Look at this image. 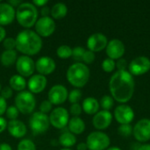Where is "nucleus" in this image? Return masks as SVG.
Wrapping results in <instances>:
<instances>
[{
	"mask_svg": "<svg viewBox=\"0 0 150 150\" xmlns=\"http://www.w3.org/2000/svg\"><path fill=\"white\" fill-rule=\"evenodd\" d=\"M105 48L108 58H111L112 60L120 59L125 53V45L119 39L111 40Z\"/></svg>",
	"mask_w": 150,
	"mask_h": 150,
	"instance_id": "dca6fc26",
	"label": "nucleus"
},
{
	"mask_svg": "<svg viewBox=\"0 0 150 150\" xmlns=\"http://www.w3.org/2000/svg\"><path fill=\"white\" fill-rule=\"evenodd\" d=\"M55 31V22L50 17H41L35 23V33L40 37H49Z\"/></svg>",
	"mask_w": 150,
	"mask_h": 150,
	"instance_id": "1a4fd4ad",
	"label": "nucleus"
},
{
	"mask_svg": "<svg viewBox=\"0 0 150 150\" xmlns=\"http://www.w3.org/2000/svg\"><path fill=\"white\" fill-rule=\"evenodd\" d=\"M16 18V11L8 3H0V25H7L12 23Z\"/></svg>",
	"mask_w": 150,
	"mask_h": 150,
	"instance_id": "aec40b11",
	"label": "nucleus"
},
{
	"mask_svg": "<svg viewBox=\"0 0 150 150\" xmlns=\"http://www.w3.org/2000/svg\"><path fill=\"white\" fill-rule=\"evenodd\" d=\"M76 149L77 150H87L88 149V147H87V144L84 143V142H81L77 145L76 147Z\"/></svg>",
	"mask_w": 150,
	"mask_h": 150,
	"instance_id": "09e8293b",
	"label": "nucleus"
},
{
	"mask_svg": "<svg viewBox=\"0 0 150 150\" xmlns=\"http://www.w3.org/2000/svg\"><path fill=\"white\" fill-rule=\"evenodd\" d=\"M0 96L3 98H4L5 100L6 99H9V98H11V97H12V94H13V92H12V89L11 88V87H4V88H3L2 90H1V92H0Z\"/></svg>",
	"mask_w": 150,
	"mask_h": 150,
	"instance_id": "ea45409f",
	"label": "nucleus"
},
{
	"mask_svg": "<svg viewBox=\"0 0 150 150\" xmlns=\"http://www.w3.org/2000/svg\"><path fill=\"white\" fill-rule=\"evenodd\" d=\"M3 44L6 50H14L16 48V40L13 38H5Z\"/></svg>",
	"mask_w": 150,
	"mask_h": 150,
	"instance_id": "c9c22d12",
	"label": "nucleus"
},
{
	"mask_svg": "<svg viewBox=\"0 0 150 150\" xmlns=\"http://www.w3.org/2000/svg\"><path fill=\"white\" fill-rule=\"evenodd\" d=\"M106 150H121L118 147H112V148H108Z\"/></svg>",
	"mask_w": 150,
	"mask_h": 150,
	"instance_id": "864d4df0",
	"label": "nucleus"
},
{
	"mask_svg": "<svg viewBox=\"0 0 150 150\" xmlns=\"http://www.w3.org/2000/svg\"><path fill=\"white\" fill-rule=\"evenodd\" d=\"M141 147V145L140 144H137V143H134L133 144V148H131V149L132 150H138L139 149V148Z\"/></svg>",
	"mask_w": 150,
	"mask_h": 150,
	"instance_id": "603ef678",
	"label": "nucleus"
},
{
	"mask_svg": "<svg viewBox=\"0 0 150 150\" xmlns=\"http://www.w3.org/2000/svg\"><path fill=\"white\" fill-rule=\"evenodd\" d=\"M52 104L48 101V100H44L43 102H41L40 105V112L47 114V112H49L52 110Z\"/></svg>",
	"mask_w": 150,
	"mask_h": 150,
	"instance_id": "4c0bfd02",
	"label": "nucleus"
},
{
	"mask_svg": "<svg viewBox=\"0 0 150 150\" xmlns=\"http://www.w3.org/2000/svg\"><path fill=\"white\" fill-rule=\"evenodd\" d=\"M16 69L23 77L32 76L35 70V62L30 56L21 55L17 59Z\"/></svg>",
	"mask_w": 150,
	"mask_h": 150,
	"instance_id": "9d476101",
	"label": "nucleus"
},
{
	"mask_svg": "<svg viewBox=\"0 0 150 150\" xmlns=\"http://www.w3.org/2000/svg\"><path fill=\"white\" fill-rule=\"evenodd\" d=\"M108 40L104 33H96L91 34L87 40V47L92 52H99L106 47Z\"/></svg>",
	"mask_w": 150,
	"mask_h": 150,
	"instance_id": "2eb2a0df",
	"label": "nucleus"
},
{
	"mask_svg": "<svg viewBox=\"0 0 150 150\" xmlns=\"http://www.w3.org/2000/svg\"><path fill=\"white\" fill-rule=\"evenodd\" d=\"M129 73L132 76H141L150 69V60L147 56H138L131 61L128 66Z\"/></svg>",
	"mask_w": 150,
	"mask_h": 150,
	"instance_id": "9b49d317",
	"label": "nucleus"
},
{
	"mask_svg": "<svg viewBox=\"0 0 150 150\" xmlns=\"http://www.w3.org/2000/svg\"><path fill=\"white\" fill-rule=\"evenodd\" d=\"M116 67L118 69V71H125V70H127V60L124 59V58L119 59L118 62H116Z\"/></svg>",
	"mask_w": 150,
	"mask_h": 150,
	"instance_id": "a19ab883",
	"label": "nucleus"
},
{
	"mask_svg": "<svg viewBox=\"0 0 150 150\" xmlns=\"http://www.w3.org/2000/svg\"><path fill=\"white\" fill-rule=\"evenodd\" d=\"M69 121V113L63 107H56L50 112L49 122L54 127L57 129L64 128L68 125Z\"/></svg>",
	"mask_w": 150,
	"mask_h": 150,
	"instance_id": "6e6552de",
	"label": "nucleus"
},
{
	"mask_svg": "<svg viewBox=\"0 0 150 150\" xmlns=\"http://www.w3.org/2000/svg\"><path fill=\"white\" fill-rule=\"evenodd\" d=\"M7 3L14 8V7H18V6L22 3V2H21V1H18V0H14V1H12V0H11V1L7 2Z\"/></svg>",
	"mask_w": 150,
	"mask_h": 150,
	"instance_id": "de8ad7c7",
	"label": "nucleus"
},
{
	"mask_svg": "<svg viewBox=\"0 0 150 150\" xmlns=\"http://www.w3.org/2000/svg\"><path fill=\"white\" fill-rule=\"evenodd\" d=\"M5 114H6V117L10 120H15L18 117L19 112H18V108L15 105H11V106L7 107V110L5 112Z\"/></svg>",
	"mask_w": 150,
	"mask_h": 150,
	"instance_id": "f704fd0d",
	"label": "nucleus"
},
{
	"mask_svg": "<svg viewBox=\"0 0 150 150\" xmlns=\"http://www.w3.org/2000/svg\"><path fill=\"white\" fill-rule=\"evenodd\" d=\"M102 68L105 72H112L116 68V62L111 58H106L102 62Z\"/></svg>",
	"mask_w": 150,
	"mask_h": 150,
	"instance_id": "473e14b6",
	"label": "nucleus"
},
{
	"mask_svg": "<svg viewBox=\"0 0 150 150\" xmlns=\"http://www.w3.org/2000/svg\"><path fill=\"white\" fill-rule=\"evenodd\" d=\"M69 96L68 90L65 86L62 84H56L54 85L48 91L47 97L48 101L52 105H62L63 104Z\"/></svg>",
	"mask_w": 150,
	"mask_h": 150,
	"instance_id": "ddd939ff",
	"label": "nucleus"
},
{
	"mask_svg": "<svg viewBox=\"0 0 150 150\" xmlns=\"http://www.w3.org/2000/svg\"><path fill=\"white\" fill-rule=\"evenodd\" d=\"M17 52L15 50H5L2 53L0 61L2 65L5 67H10L16 63L17 62Z\"/></svg>",
	"mask_w": 150,
	"mask_h": 150,
	"instance_id": "b1692460",
	"label": "nucleus"
},
{
	"mask_svg": "<svg viewBox=\"0 0 150 150\" xmlns=\"http://www.w3.org/2000/svg\"><path fill=\"white\" fill-rule=\"evenodd\" d=\"M56 64L54 59L48 56H43L37 60L35 62V69L40 75L47 76L53 73L55 69Z\"/></svg>",
	"mask_w": 150,
	"mask_h": 150,
	"instance_id": "f3484780",
	"label": "nucleus"
},
{
	"mask_svg": "<svg viewBox=\"0 0 150 150\" xmlns=\"http://www.w3.org/2000/svg\"><path fill=\"white\" fill-rule=\"evenodd\" d=\"M81 98H82V92L78 89L72 90L70 91V93L69 94V96H68V99L72 105L73 104H77L80 101Z\"/></svg>",
	"mask_w": 150,
	"mask_h": 150,
	"instance_id": "2f4dec72",
	"label": "nucleus"
},
{
	"mask_svg": "<svg viewBox=\"0 0 150 150\" xmlns=\"http://www.w3.org/2000/svg\"><path fill=\"white\" fill-rule=\"evenodd\" d=\"M0 150H12V149L7 143H1L0 144Z\"/></svg>",
	"mask_w": 150,
	"mask_h": 150,
	"instance_id": "8fccbe9b",
	"label": "nucleus"
},
{
	"mask_svg": "<svg viewBox=\"0 0 150 150\" xmlns=\"http://www.w3.org/2000/svg\"><path fill=\"white\" fill-rule=\"evenodd\" d=\"M113 105H114V99L112 98V96H109V95L103 96L99 102V105L105 111H109L110 109H112Z\"/></svg>",
	"mask_w": 150,
	"mask_h": 150,
	"instance_id": "c85d7f7f",
	"label": "nucleus"
},
{
	"mask_svg": "<svg viewBox=\"0 0 150 150\" xmlns=\"http://www.w3.org/2000/svg\"><path fill=\"white\" fill-rule=\"evenodd\" d=\"M86 144L90 150H105L110 145V138L103 132H92L88 135Z\"/></svg>",
	"mask_w": 150,
	"mask_h": 150,
	"instance_id": "0eeeda50",
	"label": "nucleus"
},
{
	"mask_svg": "<svg viewBox=\"0 0 150 150\" xmlns=\"http://www.w3.org/2000/svg\"><path fill=\"white\" fill-rule=\"evenodd\" d=\"M82 111H83V108H82V106L78 103L77 104H73L70 106V109H69L70 113L74 117H79V115L82 113Z\"/></svg>",
	"mask_w": 150,
	"mask_h": 150,
	"instance_id": "58836bf2",
	"label": "nucleus"
},
{
	"mask_svg": "<svg viewBox=\"0 0 150 150\" xmlns=\"http://www.w3.org/2000/svg\"><path fill=\"white\" fill-rule=\"evenodd\" d=\"M114 117L120 125L130 124L134 120V112L129 105L122 104L118 105L114 110Z\"/></svg>",
	"mask_w": 150,
	"mask_h": 150,
	"instance_id": "4468645a",
	"label": "nucleus"
},
{
	"mask_svg": "<svg viewBox=\"0 0 150 150\" xmlns=\"http://www.w3.org/2000/svg\"><path fill=\"white\" fill-rule=\"evenodd\" d=\"M112 115L109 111H99L98 112L93 119H92V124L94 127L98 130H104L106 129L112 123Z\"/></svg>",
	"mask_w": 150,
	"mask_h": 150,
	"instance_id": "a211bd4d",
	"label": "nucleus"
},
{
	"mask_svg": "<svg viewBox=\"0 0 150 150\" xmlns=\"http://www.w3.org/2000/svg\"><path fill=\"white\" fill-rule=\"evenodd\" d=\"M76 142V138L75 134H73L70 132L62 133L59 137V143L65 148H70L74 146Z\"/></svg>",
	"mask_w": 150,
	"mask_h": 150,
	"instance_id": "bb28decb",
	"label": "nucleus"
},
{
	"mask_svg": "<svg viewBox=\"0 0 150 150\" xmlns=\"http://www.w3.org/2000/svg\"><path fill=\"white\" fill-rule=\"evenodd\" d=\"M99 102L92 97H89L86 98L83 101V105H82V108L83 110L90 115L92 114H96L98 112L99 109Z\"/></svg>",
	"mask_w": 150,
	"mask_h": 150,
	"instance_id": "5701e85b",
	"label": "nucleus"
},
{
	"mask_svg": "<svg viewBox=\"0 0 150 150\" xmlns=\"http://www.w3.org/2000/svg\"><path fill=\"white\" fill-rule=\"evenodd\" d=\"M9 83H10V86L12 90L20 91V92L23 91L27 85L25 79L23 76H21L20 75H13L10 78Z\"/></svg>",
	"mask_w": 150,
	"mask_h": 150,
	"instance_id": "393cba45",
	"label": "nucleus"
},
{
	"mask_svg": "<svg viewBox=\"0 0 150 150\" xmlns=\"http://www.w3.org/2000/svg\"><path fill=\"white\" fill-rule=\"evenodd\" d=\"M16 48L23 55H34L42 47V40L34 31L25 29L19 32L15 39Z\"/></svg>",
	"mask_w": 150,
	"mask_h": 150,
	"instance_id": "f03ea898",
	"label": "nucleus"
},
{
	"mask_svg": "<svg viewBox=\"0 0 150 150\" xmlns=\"http://www.w3.org/2000/svg\"><path fill=\"white\" fill-rule=\"evenodd\" d=\"M66 76L70 84L76 88H82L89 81L90 69L86 64L76 62L68 69Z\"/></svg>",
	"mask_w": 150,
	"mask_h": 150,
	"instance_id": "7ed1b4c3",
	"label": "nucleus"
},
{
	"mask_svg": "<svg viewBox=\"0 0 150 150\" xmlns=\"http://www.w3.org/2000/svg\"><path fill=\"white\" fill-rule=\"evenodd\" d=\"M5 35H6V32H5V29L0 25V42L1 41H4V40L5 39Z\"/></svg>",
	"mask_w": 150,
	"mask_h": 150,
	"instance_id": "49530a36",
	"label": "nucleus"
},
{
	"mask_svg": "<svg viewBox=\"0 0 150 150\" xmlns=\"http://www.w3.org/2000/svg\"><path fill=\"white\" fill-rule=\"evenodd\" d=\"M6 110H7V103H6V100L0 96V117H2V115L4 113H5Z\"/></svg>",
	"mask_w": 150,
	"mask_h": 150,
	"instance_id": "79ce46f5",
	"label": "nucleus"
},
{
	"mask_svg": "<svg viewBox=\"0 0 150 150\" xmlns=\"http://www.w3.org/2000/svg\"><path fill=\"white\" fill-rule=\"evenodd\" d=\"M133 134L140 142H145L150 140V120L142 119L133 127Z\"/></svg>",
	"mask_w": 150,
	"mask_h": 150,
	"instance_id": "f8f14e48",
	"label": "nucleus"
},
{
	"mask_svg": "<svg viewBox=\"0 0 150 150\" xmlns=\"http://www.w3.org/2000/svg\"><path fill=\"white\" fill-rule=\"evenodd\" d=\"M56 54L61 59H68L72 56V48L68 45H62L57 48Z\"/></svg>",
	"mask_w": 150,
	"mask_h": 150,
	"instance_id": "cd10ccee",
	"label": "nucleus"
},
{
	"mask_svg": "<svg viewBox=\"0 0 150 150\" xmlns=\"http://www.w3.org/2000/svg\"><path fill=\"white\" fill-rule=\"evenodd\" d=\"M7 121L4 118L0 117V134L3 133L7 128Z\"/></svg>",
	"mask_w": 150,
	"mask_h": 150,
	"instance_id": "37998d69",
	"label": "nucleus"
},
{
	"mask_svg": "<svg viewBox=\"0 0 150 150\" xmlns=\"http://www.w3.org/2000/svg\"><path fill=\"white\" fill-rule=\"evenodd\" d=\"M68 13V7L63 3H57L53 5L51 9V16L55 19H61L64 18Z\"/></svg>",
	"mask_w": 150,
	"mask_h": 150,
	"instance_id": "a878e982",
	"label": "nucleus"
},
{
	"mask_svg": "<svg viewBox=\"0 0 150 150\" xmlns=\"http://www.w3.org/2000/svg\"><path fill=\"white\" fill-rule=\"evenodd\" d=\"M118 133L122 137H129L133 134V127L130 124L120 125L118 128Z\"/></svg>",
	"mask_w": 150,
	"mask_h": 150,
	"instance_id": "c756f323",
	"label": "nucleus"
},
{
	"mask_svg": "<svg viewBox=\"0 0 150 150\" xmlns=\"http://www.w3.org/2000/svg\"><path fill=\"white\" fill-rule=\"evenodd\" d=\"M18 150H36V147L31 140L24 139L19 142L18 145Z\"/></svg>",
	"mask_w": 150,
	"mask_h": 150,
	"instance_id": "7c9ffc66",
	"label": "nucleus"
},
{
	"mask_svg": "<svg viewBox=\"0 0 150 150\" xmlns=\"http://www.w3.org/2000/svg\"><path fill=\"white\" fill-rule=\"evenodd\" d=\"M47 83V80L45 76L36 74V75H33L29 78L27 86L31 93L39 94L45 90Z\"/></svg>",
	"mask_w": 150,
	"mask_h": 150,
	"instance_id": "6ab92c4d",
	"label": "nucleus"
},
{
	"mask_svg": "<svg viewBox=\"0 0 150 150\" xmlns=\"http://www.w3.org/2000/svg\"><path fill=\"white\" fill-rule=\"evenodd\" d=\"M9 134L14 138H22L26 134V126L20 120H10L7 124Z\"/></svg>",
	"mask_w": 150,
	"mask_h": 150,
	"instance_id": "412c9836",
	"label": "nucleus"
},
{
	"mask_svg": "<svg viewBox=\"0 0 150 150\" xmlns=\"http://www.w3.org/2000/svg\"><path fill=\"white\" fill-rule=\"evenodd\" d=\"M40 13H41L42 17H49V14L51 13V10L47 6H43V7H41Z\"/></svg>",
	"mask_w": 150,
	"mask_h": 150,
	"instance_id": "a18cd8bd",
	"label": "nucleus"
},
{
	"mask_svg": "<svg viewBox=\"0 0 150 150\" xmlns=\"http://www.w3.org/2000/svg\"><path fill=\"white\" fill-rule=\"evenodd\" d=\"M138 150H150V144L141 145V147L139 148V149Z\"/></svg>",
	"mask_w": 150,
	"mask_h": 150,
	"instance_id": "3c124183",
	"label": "nucleus"
},
{
	"mask_svg": "<svg viewBox=\"0 0 150 150\" xmlns=\"http://www.w3.org/2000/svg\"><path fill=\"white\" fill-rule=\"evenodd\" d=\"M47 3H48V1H47V0H33L32 4H33L34 6L43 7V6H45Z\"/></svg>",
	"mask_w": 150,
	"mask_h": 150,
	"instance_id": "c03bdc74",
	"label": "nucleus"
},
{
	"mask_svg": "<svg viewBox=\"0 0 150 150\" xmlns=\"http://www.w3.org/2000/svg\"><path fill=\"white\" fill-rule=\"evenodd\" d=\"M69 130L73 134H81L85 130V123L80 117H73L68 123Z\"/></svg>",
	"mask_w": 150,
	"mask_h": 150,
	"instance_id": "4be33fe9",
	"label": "nucleus"
},
{
	"mask_svg": "<svg viewBox=\"0 0 150 150\" xmlns=\"http://www.w3.org/2000/svg\"><path fill=\"white\" fill-rule=\"evenodd\" d=\"M109 89L113 99L119 103L128 102L134 91V80L129 71L115 72L109 82Z\"/></svg>",
	"mask_w": 150,
	"mask_h": 150,
	"instance_id": "f257e3e1",
	"label": "nucleus"
},
{
	"mask_svg": "<svg viewBox=\"0 0 150 150\" xmlns=\"http://www.w3.org/2000/svg\"><path fill=\"white\" fill-rule=\"evenodd\" d=\"M95 60V54L94 52L91 50H85L83 57V62H84L87 64H91L94 62Z\"/></svg>",
	"mask_w": 150,
	"mask_h": 150,
	"instance_id": "e433bc0d",
	"label": "nucleus"
},
{
	"mask_svg": "<svg viewBox=\"0 0 150 150\" xmlns=\"http://www.w3.org/2000/svg\"><path fill=\"white\" fill-rule=\"evenodd\" d=\"M61 150H72V149H61Z\"/></svg>",
	"mask_w": 150,
	"mask_h": 150,
	"instance_id": "5fc2aeb1",
	"label": "nucleus"
},
{
	"mask_svg": "<svg viewBox=\"0 0 150 150\" xmlns=\"http://www.w3.org/2000/svg\"><path fill=\"white\" fill-rule=\"evenodd\" d=\"M38 18V10L32 3H21L16 11L18 23L25 27L30 28L35 25Z\"/></svg>",
	"mask_w": 150,
	"mask_h": 150,
	"instance_id": "20e7f679",
	"label": "nucleus"
},
{
	"mask_svg": "<svg viewBox=\"0 0 150 150\" xmlns=\"http://www.w3.org/2000/svg\"><path fill=\"white\" fill-rule=\"evenodd\" d=\"M84 52H85V49L83 47H76L72 48V57H73V59L77 61L78 62H80L81 61H83Z\"/></svg>",
	"mask_w": 150,
	"mask_h": 150,
	"instance_id": "72a5a7b5",
	"label": "nucleus"
},
{
	"mask_svg": "<svg viewBox=\"0 0 150 150\" xmlns=\"http://www.w3.org/2000/svg\"><path fill=\"white\" fill-rule=\"evenodd\" d=\"M49 125V117L40 112H33L29 120V126L34 135H39L47 132Z\"/></svg>",
	"mask_w": 150,
	"mask_h": 150,
	"instance_id": "423d86ee",
	"label": "nucleus"
},
{
	"mask_svg": "<svg viewBox=\"0 0 150 150\" xmlns=\"http://www.w3.org/2000/svg\"><path fill=\"white\" fill-rule=\"evenodd\" d=\"M35 98L30 91H21L15 98V106L23 114L32 113L35 109Z\"/></svg>",
	"mask_w": 150,
	"mask_h": 150,
	"instance_id": "39448f33",
	"label": "nucleus"
},
{
	"mask_svg": "<svg viewBox=\"0 0 150 150\" xmlns=\"http://www.w3.org/2000/svg\"><path fill=\"white\" fill-rule=\"evenodd\" d=\"M1 90H2V86H1V83H0V92H1Z\"/></svg>",
	"mask_w": 150,
	"mask_h": 150,
	"instance_id": "6e6d98bb",
	"label": "nucleus"
}]
</instances>
